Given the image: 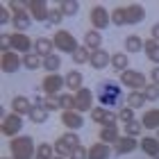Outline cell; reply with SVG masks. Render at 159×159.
<instances>
[{"label":"cell","instance_id":"cell-49","mask_svg":"<svg viewBox=\"0 0 159 159\" xmlns=\"http://www.w3.org/2000/svg\"><path fill=\"white\" fill-rule=\"evenodd\" d=\"M155 136H157V141H159V129H157V132H155Z\"/></svg>","mask_w":159,"mask_h":159},{"label":"cell","instance_id":"cell-24","mask_svg":"<svg viewBox=\"0 0 159 159\" xmlns=\"http://www.w3.org/2000/svg\"><path fill=\"white\" fill-rule=\"evenodd\" d=\"M109 66L116 70V73L120 75V73H125V70L129 68V57H127V52H114L111 55V64Z\"/></svg>","mask_w":159,"mask_h":159},{"label":"cell","instance_id":"cell-41","mask_svg":"<svg viewBox=\"0 0 159 159\" xmlns=\"http://www.w3.org/2000/svg\"><path fill=\"white\" fill-rule=\"evenodd\" d=\"M143 96H146L148 102H157V100H159V86L150 82V84L146 86V89H143Z\"/></svg>","mask_w":159,"mask_h":159},{"label":"cell","instance_id":"cell-1","mask_svg":"<svg viewBox=\"0 0 159 159\" xmlns=\"http://www.w3.org/2000/svg\"><path fill=\"white\" fill-rule=\"evenodd\" d=\"M9 150H11V159H34V155H37L32 136H25V134L11 139Z\"/></svg>","mask_w":159,"mask_h":159},{"label":"cell","instance_id":"cell-42","mask_svg":"<svg viewBox=\"0 0 159 159\" xmlns=\"http://www.w3.org/2000/svg\"><path fill=\"white\" fill-rule=\"evenodd\" d=\"M14 20V14H11V9L7 7V2H2L0 5V25H7V23H11Z\"/></svg>","mask_w":159,"mask_h":159},{"label":"cell","instance_id":"cell-27","mask_svg":"<svg viewBox=\"0 0 159 159\" xmlns=\"http://www.w3.org/2000/svg\"><path fill=\"white\" fill-rule=\"evenodd\" d=\"M146 102H148V100H146V96H143V91H129L125 96V105L132 107L134 111L136 109H143V105H146Z\"/></svg>","mask_w":159,"mask_h":159},{"label":"cell","instance_id":"cell-44","mask_svg":"<svg viewBox=\"0 0 159 159\" xmlns=\"http://www.w3.org/2000/svg\"><path fill=\"white\" fill-rule=\"evenodd\" d=\"M61 139L68 143L70 148H77V146H82V141H80V136L77 132H66V134H61Z\"/></svg>","mask_w":159,"mask_h":159},{"label":"cell","instance_id":"cell-18","mask_svg":"<svg viewBox=\"0 0 159 159\" xmlns=\"http://www.w3.org/2000/svg\"><path fill=\"white\" fill-rule=\"evenodd\" d=\"M89 64H91V68L102 70V68H107V64H111V55L107 52L105 48H100V50H96V52H91Z\"/></svg>","mask_w":159,"mask_h":159},{"label":"cell","instance_id":"cell-8","mask_svg":"<svg viewBox=\"0 0 159 159\" xmlns=\"http://www.w3.org/2000/svg\"><path fill=\"white\" fill-rule=\"evenodd\" d=\"M91 120L98 123V125H102V127H116L118 114H114L111 109H107V107H93L91 109Z\"/></svg>","mask_w":159,"mask_h":159},{"label":"cell","instance_id":"cell-17","mask_svg":"<svg viewBox=\"0 0 159 159\" xmlns=\"http://www.w3.org/2000/svg\"><path fill=\"white\" fill-rule=\"evenodd\" d=\"M125 14H127V25H136V23H141V20L146 18V9H143V5H139V2H129L125 7Z\"/></svg>","mask_w":159,"mask_h":159},{"label":"cell","instance_id":"cell-32","mask_svg":"<svg viewBox=\"0 0 159 159\" xmlns=\"http://www.w3.org/2000/svg\"><path fill=\"white\" fill-rule=\"evenodd\" d=\"M48 116H50V111L46 109V107H34L27 118H30L34 125H41V123H46V120H48Z\"/></svg>","mask_w":159,"mask_h":159},{"label":"cell","instance_id":"cell-14","mask_svg":"<svg viewBox=\"0 0 159 159\" xmlns=\"http://www.w3.org/2000/svg\"><path fill=\"white\" fill-rule=\"evenodd\" d=\"M9 107H11L14 114H18V116H30V111L34 109V102L27 96H14Z\"/></svg>","mask_w":159,"mask_h":159},{"label":"cell","instance_id":"cell-19","mask_svg":"<svg viewBox=\"0 0 159 159\" xmlns=\"http://www.w3.org/2000/svg\"><path fill=\"white\" fill-rule=\"evenodd\" d=\"M52 50H57L52 39H48V37H39L37 41H34V52H37V55L41 57V59L50 57V55H52Z\"/></svg>","mask_w":159,"mask_h":159},{"label":"cell","instance_id":"cell-39","mask_svg":"<svg viewBox=\"0 0 159 159\" xmlns=\"http://www.w3.org/2000/svg\"><path fill=\"white\" fill-rule=\"evenodd\" d=\"M132 120H136L134 118V109H132V107H120V109H118V123L127 125V123H132Z\"/></svg>","mask_w":159,"mask_h":159},{"label":"cell","instance_id":"cell-37","mask_svg":"<svg viewBox=\"0 0 159 159\" xmlns=\"http://www.w3.org/2000/svg\"><path fill=\"white\" fill-rule=\"evenodd\" d=\"M123 127H125V136H132V139H136V136L143 132L141 120H132V123H127V125H123Z\"/></svg>","mask_w":159,"mask_h":159},{"label":"cell","instance_id":"cell-10","mask_svg":"<svg viewBox=\"0 0 159 159\" xmlns=\"http://www.w3.org/2000/svg\"><path fill=\"white\" fill-rule=\"evenodd\" d=\"M11 50L14 52H23V55H30L34 50V41L23 32H14L11 34Z\"/></svg>","mask_w":159,"mask_h":159},{"label":"cell","instance_id":"cell-28","mask_svg":"<svg viewBox=\"0 0 159 159\" xmlns=\"http://www.w3.org/2000/svg\"><path fill=\"white\" fill-rule=\"evenodd\" d=\"M143 52H146V57L155 64V66H159V41H155V39H146Z\"/></svg>","mask_w":159,"mask_h":159},{"label":"cell","instance_id":"cell-47","mask_svg":"<svg viewBox=\"0 0 159 159\" xmlns=\"http://www.w3.org/2000/svg\"><path fill=\"white\" fill-rule=\"evenodd\" d=\"M150 39H155V41H159V23H155L152 27H150Z\"/></svg>","mask_w":159,"mask_h":159},{"label":"cell","instance_id":"cell-46","mask_svg":"<svg viewBox=\"0 0 159 159\" xmlns=\"http://www.w3.org/2000/svg\"><path fill=\"white\" fill-rule=\"evenodd\" d=\"M0 50L9 52L11 50V34H0Z\"/></svg>","mask_w":159,"mask_h":159},{"label":"cell","instance_id":"cell-31","mask_svg":"<svg viewBox=\"0 0 159 159\" xmlns=\"http://www.w3.org/2000/svg\"><path fill=\"white\" fill-rule=\"evenodd\" d=\"M57 7L64 11V16H66V18H68V16H70V18L77 16V11H80V2H77V0H61Z\"/></svg>","mask_w":159,"mask_h":159},{"label":"cell","instance_id":"cell-6","mask_svg":"<svg viewBox=\"0 0 159 159\" xmlns=\"http://www.w3.org/2000/svg\"><path fill=\"white\" fill-rule=\"evenodd\" d=\"M120 82L125 84L127 89H132V91H143L148 86L146 75H143L141 70H132V68H127L125 73H120Z\"/></svg>","mask_w":159,"mask_h":159},{"label":"cell","instance_id":"cell-30","mask_svg":"<svg viewBox=\"0 0 159 159\" xmlns=\"http://www.w3.org/2000/svg\"><path fill=\"white\" fill-rule=\"evenodd\" d=\"M23 68H27V70H39V68H43V59H41L37 52L23 55Z\"/></svg>","mask_w":159,"mask_h":159},{"label":"cell","instance_id":"cell-26","mask_svg":"<svg viewBox=\"0 0 159 159\" xmlns=\"http://www.w3.org/2000/svg\"><path fill=\"white\" fill-rule=\"evenodd\" d=\"M146 39H141L139 34H127L125 37V52H143Z\"/></svg>","mask_w":159,"mask_h":159},{"label":"cell","instance_id":"cell-36","mask_svg":"<svg viewBox=\"0 0 159 159\" xmlns=\"http://www.w3.org/2000/svg\"><path fill=\"white\" fill-rule=\"evenodd\" d=\"M52 146H55V155H57V157H66V159H68V157H70V152L75 150V148H70L68 143L61 139V136H59V139H57V141L52 143Z\"/></svg>","mask_w":159,"mask_h":159},{"label":"cell","instance_id":"cell-48","mask_svg":"<svg viewBox=\"0 0 159 159\" xmlns=\"http://www.w3.org/2000/svg\"><path fill=\"white\" fill-rule=\"evenodd\" d=\"M150 77H152V84H157V86H159V66H155V68H152Z\"/></svg>","mask_w":159,"mask_h":159},{"label":"cell","instance_id":"cell-2","mask_svg":"<svg viewBox=\"0 0 159 159\" xmlns=\"http://www.w3.org/2000/svg\"><path fill=\"white\" fill-rule=\"evenodd\" d=\"M52 41H55V48L59 50V52H68L70 57H73V52L80 48L77 39H75L68 30H57V32L52 34Z\"/></svg>","mask_w":159,"mask_h":159},{"label":"cell","instance_id":"cell-33","mask_svg":"<svg viewBox=\"0 0 159 159\" xmlns=\"http://www.w3.org/2000/svg\"><path fill=\"white\" fill-rule=\"evenodd\" d=\"M59 107L61 111H75V93H59Z\"/></svg>","mask_w":159,"mask_h":159},{"label":"cell","instance_id":"cell-9","mask_svg":"<svg viewBox=\"0 0 159 159\" xmlns=\"http://www.w3.org/2000/svg\"><path fill=\"white\" fill-rule=\"evenodd\" d=\"M27 11H30V16L37 20V23H48L50 5L46 0H27Z\"/></svg>","mask_w":159,"mask_h":159},{"label":"cell","instance_id":"cell-23","mask_svg":"<svg viewBox=\"0 0 159 159\" xmlns=\"http://www.w3.org/2000/svg\"><path fill=\"white\" fill-rule=\"evenodd\" d=\"M141 125L143 129H159V107H155V109H148L146 114H143V118H141Z\"/></svg>","mask_w":159,"mask_h":159},{"label":"cell","instance_id":"cell-4","mask_svg":"<svg viewBox=\"0 0 159 159\" xmlns=\"http://www.w3.org/2000/svg\"><path fill=\"white\" fill-rule=\"evenodd\" d=\"M89 20H91V30L102 32L111 23V11H107L102 5H93L91 11H89Z\"/></svg>","mask_w":159,"mask_h":159},{"label":"cell","instance_id":"cell-35","mask_svg":"<svg viewBox=\"0 0 159 159\" xmlns=\"http://www.w3.org/2000/svg\"><path fill=\"white\" fill-rule=\"evenodd\" d=\"M73 64H77V66H82V64H89V59H91V50L89 48H84V46H80L75 52H73Z\"/></svg>","mask_w":159,"mask_h":159},{"label":"cell","instance_id":"cell-20","mask_svg":"<svg viewBox=\"0 0 159 159\" xmlns=\"http://www.w3.org/2000/svg\"><path fill=\"white\" fill-rule=\"evenodd\" d=\"M64 82H66V89H70V91L77 93L84 86V77H82L80 70H68V73L64 75Z\"/></svg>","mask_w":159,"mask_h":159},{"label":"cell","instance_id":"cell-50","mask_svg":"<svg viewBox=\"0 0 159 159\" xmlns=\"http://www.w3.org/2000/svg\"><path fill=\"white\" fill-rule=\"evenodd\" d=\"M55 159H66V157H57V155H55Z\"/></svg>","mask_w":159,"mask_h":159},{"label":"cell","instance_id":"cell-13","mask_svg":"<svg viewBox=\"0 0 159 159\" xmlns=\"http://www.w3.org/2000/svg\"><path fill=\"white\" fill-rule=\"evenodd\" d=\"M61 125L66 127L68 132H77V129L84 125V114H80V111H61Z\"/></svg>","mask_w":159,"mask_h":159},{"label":"cell","instance_id":"cell-22","mask_svg":"<svg viewBox=\"0 0 159 159\" xmlns=\"http://www.w3.org/2000/svg\"><path fill=\"white\" fill-rule=\"evenodd\" d=\"M120 136L123 134L118 132V125L116 127H100V132H98V139L102 141V143H107V146H114Z\"/></svg>","mask_w":159,"mask_h":159},{"label":"cell","instance_id":"cell-25","mask_svg":"<svg viewBox=\"0 0 159 159\" xmlns=\"http://www.w3.org/2000/svg\"><path fill=\"white\" fill-rule=\"evenodd\" d=\"M141 150L146 152L148 157H159V141H157V136H143L141 139Z\"/></svg>","mask_w":159,"mask_h":159},{"label":"cell","instance_id":"cell-5","mask_svg":"<svg viewBox=\"0 0 159 159\" xmlns=\"http://www.w3.org/2000/svg\"><path fill=\"white\" fill-rule=\"evenodd\" d=\"M100 107H114L118 102V98H120V89H118V84H114V82H102L100 84Z\"/></svg>","mask_w":159,"mask_h":159},{"label":"cell","instance_id":"cell-16","mask_svg":"<svg viewBox=\"0 0 159 159\" xmlns=\"http://www.w3.org/2000/svg\"><path fill=\"white\" fill-rule=\"evenodd\" d=\"M82 46L89 48L91 52H96V50L102 48V34H100L98 30H86L84 37H82Z\"/></svg>","mask_w":159,"mask_h":159},{"label":"cell","instance_id":"cell-7","mask_svg":"<svg viewBox=\"0 0 159 159\" xmlns=\"http://www.w3.org/2000/svg\"><path fill=\"white\" fill-rule=\"evenodd\" d=\"M61 89H66V82H64V75H59V73L46 75L41 80V91L46 96H59V93H64Z\"/></svg>","mask_w":159,"mask_h":159},{"label":"cell","instance_id":"cell-11","mask_svg":"<svg viewBox=\"0 0 159 159\" xmlns=\"http://www.w3.org/2000/svg\"><path fill=\"white\" fill-rule=\"evenodd\" d=\"M91 109H93V93H91V89H84L82 86L75 93V111H80V114L89 111L91 114Z\"/></svg>","mask_w":159,"mask_h":159},{"label":"cell","instance_id":"cell-38","mask_svg":"<svg viewBox=\"0 0 159 159\" xmlns=\"http://www.w3.org/2000/svg\"><path fill=\"white\" fill-rule=\"evenodd\" d=\"M111 23L114 25H127V14H125V7H116L111 11Z\"/></svg>","mask_w":159,"mask_h":159},{"label":"cell","instance_id":"cell-43","mask_svg":"<svg viewBox=\"0 0 159 159\" xmlns=\"http://www.w3.org/2000/svg\"><path fill=\"white\" fill-rule=\"evenodd\" d=\"M46 107L48 111H61V107H59V98L57 96H46Z\"/></svg>","mask_w":159,"mask_h":159},{"label":"cell","instance_id":"cell-45","mask_svg":"<svg viewBox=\"0 0 159 159\" xmlns=\"http://www.w3.org/2000/svg\"><path fill=\"white\" fill-rule=\"evenodd\" d=\"M68 159H89V148H84V146H77L73 152H70Z\"/></svg>","mask_w":159,"mask_h":159},{"label":"cell","instance_id":"cell-12","mask_svg":"<svg viewBox=\"0 0 159 159\" xmlns=\"http://www.w3.org/2000/svg\"><path fill=\"white\" fill-rule=\"evenodd\" d=\"M0 66H2V73H16V70L23 66V57H20L18 52H14V50H9V52H2Z\"/></svg>","mask_w":159,"mask_h":159},{"label":"cell","instance_id":"cell-34","mask_svg":"<svg viewBox=\"0 0 159 159\" xmlns=\"http://www.w3.org/2000/svg\"><path fill=\"white\" fill-rule=\"evenodd\" d=\"M34 159H55V146L52 143H39Z\"/></svg>","mask_w":159,"mask_h":159},{"label":"cell","instance_id":"cell-40","mask_svg":"<svg viewBox=\"0 0 159 159\" xmlns=\"http://www.w3.org/2000/svg\"><path fill=\"white\" fill-rule=\"evenodd\" d=\"M66 18L59 7H50V16H48V25H61V20Z\"/></svg>","mask_w":159,"mask_h":159},{"label":"cell","instance_id":"cell-21","mask_svg":"<svg viewBox=\"0 0 159 159\" xmlns=\"http://www.w3.org/2000/svg\"><path fill=\"white\" fill-rule=\"evenodd\" d=\"M109 157H111V146H107L102 141L93 143L89 148V159H109Z\"/></svg>","mask_w":159,"mask_h":159},{"label":"cell","instance_id":"cell-52","mask_svg":"<svg viewBox=\"0 0 159 159\" xmlns=\"http://www.w3.org/2000/svg\"><path fill=\"white\" fill-rule=\"evenodd\" d=\"M155 159H159V157H155Z\"/></svg>","mask_w":159,"mask_h":159},{"label":"cell","instance_id":"cell-29","mask_svg":"<svg viewBox=\"0 0 159 159\" xmlns=\"http://www.w3.org/2000/svg\"><path fill=\"white\" fill-rule=\"evenodd\" d=\"M59 68H61V57L57 55V52H52L50 57L43 59V70H48V75H55Z\"/></svg>","mask_w":159,"mask_h":159},{"label":"cell","instance_id":"cell-15","mask_svg":"<svg viewBox=\"0 0 159 159\" xmlns=\"http://www.w3.org/2000/svg\"><path fill=\"white\" fill-rule=\"evenodd\" d=\"M136 148H141V141L132 139V136H125V134L114 143V152L116 155H129V152H134Z\"/></svg>","mask_w":159,"mask_h":159},{"label":"cell","instance_id":"cell-3","mask_svg":"<svg viewBox=\"0 0 159 159\" xmlns=\"http://www.w3.org/2000/svg\"><path fill=\"white\" fill-rule=\"evenodd\" d=\"M2 134L5 136H9V139H16V136H20L18 132L23 129V116H18V114H14V111H9V114H2Z\"/></svg>","mask_w":159,"mask_h":159},{"label":"cell","instance_id":"cell-51","mask_svg":"<svg viewBox=\"0 0 159 159\" xmlns=\"http://www.w3.org/2000/svg\"><path fill=\"white\" fill-rule=\"evenodd\" d=\"M2 159H11V157H2Z\"/></svg>","mask_w":159,"mask_h":159}]
</instances>
